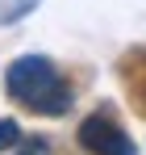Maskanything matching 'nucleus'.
Returning <instances> with one entry per match:
<instances>
[{
  "mask_svg": "<svg viewBox=\"0 0 146 155\" xmlns=\"http://www.w3.org/2000/svg\"><path fill=\"white\" fill-rule=\"evenodd\" d=\"M4 88H8V97L21 109H33L42 117H63L71 109V101H75V92H71V84L63 80V71L50 59H42V54L13 59L8 71H4Z\"/></svg>",
  "mask_w": 146,
  "mask_h": 155,
  "instance_id": "f257e3e1",
  "label": "nucleus"
},
{
  "mask_svg": "<svg viewBox=\"0 0 146 155\" xmlns=\"http://www.w3.org/2000/svg\"><path fill=\"white\" fill-rule=\"evenodd\" d=\"M75 138H79L84 151H92V155H138L134 138H129L109 113H92V117H84L79 130H75Z\"/></svg>",
  "mask_w": 146,
  "mask_h": 155,
  "instance_id": "f03ea898",
  "label": "nucleus"
},
{
  "mask_svg": "<svg viewBox=\"0 0 146 155\" xmlns=\"http://www.w3.org/2000/svg\"><path fill=\"white\" fill-rule=\"evenodd\" d=\"M13 147H21V126L13 117H0V151H13Z\"/></svg>",
  "mask_w": 146,
  "mask_h": 155,
  "instance_id": "7ed1b4c3",
  "label": "nucleus"
},
{
  "mask_svg": "<svg viewBox=\"0 0 146 155\" xmlns=\"http://www.w3.org/2000/svg\"><path fill=\"white\" fill-rule=\"evenodd\" d=\"M138 105L146 109V80H142V92H138Z\"/></svg>",
  "mask_w": 146,
  "mask_h": 155,
  "instance_id": "20e7f679",
  "label": "nucleus"
}]
</instances>
